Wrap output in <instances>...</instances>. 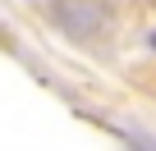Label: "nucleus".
<instances>
[{
    "mask_svg": "<svg viewBox=\"0 0 156 151\" xmlns=\"http://www.w3.org/2000/svg\"><path fill=\"white\" fill-rule=\"evenodd\" d=\"M51 19L64 32H73V37H97L106 28V14H101V5H92V0H60V5L51 9Z\"/></svg>",
    "mask_w": 156,
    "mask_h": 151,
    "instance_id": "obj_1",
    "label": "nucleus"
},
{
    "mask_svg": "<svg viewBox=\"0 0 156 151\" xmlns=\"http://www.w3.org/2000/svg\"><path fill=\"white\" fill-rule=\"evenodd\" d=\"M129 137H133V146H138V151H156V142H151L147 133H129Z\"/></svg>",
    "mask_w": 156,
    "mask_h": 151,
    "instance_id": "obj_2",
    "label": "nucleus"
},
{
    "mask_svg": "<svg viewBox=\"0 0 156 151\" xmlns=\"http://www.w3.org/2000/svg\"><path fill=\"white\" fill-rule=\"evenodd\" d=\"M151 46H156V37H151Z\"/></svg>",
    "mask_w": 156,
    "mask_h": 151,
    "instance_id": "obj_3",
    "label": "nucleus"
}]
</instances>
